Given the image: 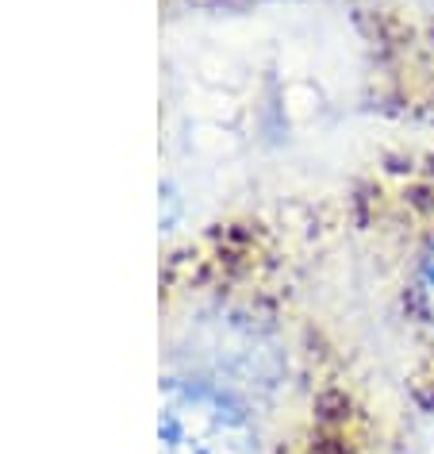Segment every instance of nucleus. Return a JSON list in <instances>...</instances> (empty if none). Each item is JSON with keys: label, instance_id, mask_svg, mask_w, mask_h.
Returning <instances> with one entry per match:
<instances>
[{"label": "nucleus", "instance_id": "1", "mask_svg": "<svg viewBox=\"0 0 434 454\" xmlns=\"http://www.w3.org/2000/svg\"><path fill=\"white\" fill-rule=\"evenodd\" d=\"M166 454H258V435L238 412L204 385L169 381L162 412Z\"/></svg>", "mask_w": 434, "mask_h": 454}, {"label": "nucleus", "instance_id": "2", "mask_svg": "<svg viewBox=\"0 0 434 454\" xmlns=\"http://www.w3.org/2000/svg\"><path fill=\"white\" fill-rule=\"evenodd\" d=\"M422 301H427V312L434 316V258L422 270Z\"/></svg>", "mask_w": 434, "mask_h": 454}]
</instances>
